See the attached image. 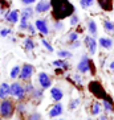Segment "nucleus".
Listing matches in <instances>:
<instances>
[{
  "label": "nucleus",
  "instance_id": "6e6552de",
  "mask_svg": "<svg viewBox=\"0 0 114 120\" xmlns=\"http://www.w3.org/2000/svg\"><path fill=\"white\" fill-rule=\"evenodd\" d=\"M37 82H39L40 87L43 90H46V88H50L52 87V78L49 75L44 73V71H40L39 75H37Z\"/></svg>",
  "mask_w": 114,
  "mask_h": 120
},
{
  "label": "nucleus",
  "instance_id": "49530a36",
  "mask_svg": "<svg viewBox=\"0 0 114 120\" xmlns=\"http://www.w3.org/2000/svg\"><path fill=\"white\" fill-rule=\"evenodd\" d=\"M52 120H56V117H54V119H52Z\"/></svg>",
  "mask_w": 114,
  "mask_h": 120
},
{
  "label": "nucleus",
  "instance_id": "7c9ffc66",
  "mask_svg": "<svg viewBox=\"0 0 114 120\" xmlns=\"http://www.w3.org/2000/svg\"><path fill=\"white\" fill-rule=\"evenodd\" d=\"M77 40H78V33L76 32V30H72V32H69V34H68V41H69V44L73 42V41H77Z\"/></svg>",
  "mask_w": 114,
  "mask_h": 120
},
{
  "label": "nucleus",
  "instance_id": "c03bdc74",
  "mask_svg": "<svg viewBox=\"0 0 114 120\" xmlns=\"http://www.w3.org/2000/svg\"><path fill=\"white\" fill-rule=\"evenodd\" d=\"M0 120H4V117H1V116H0Z\"/></svg>",
  "mask_w": 114,
  "mask_h": 120
},
{
  "label": "nucleus",
  "instance_id": "20e7f679",
  "mask_svg": "<svg viewBox=\"0 0 114 120\" xmlns=\"http://www.w3.org/2000/svg\"><path fill=\"white\" fill-rule=\"evenodd\" d=\"M88 88H89V91L92 92V95L94 96V98H97V99H106L107 96V92H106V90L103 88V86L101 85L98 81H92V82H89V85H88Z\"/></svg>",
  "mask_w": 114,
  "mask_h": 120
},
{
  "label": "nucleus",
  "instance_id": "ddd939ff",
  "mask_svg": "<svg viewBox=\"0 0 114 120\" xmlns=\"http://www.w3.org/2000/svg\"><path fill=\"white\" fill-rule=\"evenodd\" d=\"M86 29H88L90 36H93V37L98 36V26H97V22L93 19H88L86 20Z\"/></svg>",
  "mask_w": 114,
  "mask_h": 120
},
{
  "label": "nucleus",
  "instance_id": "c756f323",
  "mask_svg": "<svg viewBox=\"0 0 114 120\" xmlns=\"http://www.w3.org/2000/svg\"><path fill=\"white\" fill-rule=\"evenodd\" d=\"M78 104H80V99H78V98L70 99V102H69V109H70V111L76 109L77 107H78Z\"/></svg>",
  "mask_w": 114,
  "mask_h": 120
},
{
  "label": "nucleus",
  "instance_id": "473e14b6",
  "mask_svg": "<svg viewBox=\"0 0 114 120\" xmlns=\"http://www.w3.org/2000/svg\"><path fill=\"white\" fill-rule=\"evenodd\" d=\"M41 44H43V46H44V48H45V49L46 50H48V52H49V53H52V52H53V46H52V45H50V44L49 42H48V40H45V38H43V40H41Z\"/></svg>",
  "mask_w": 114,
  "mask_h": 120
},
{
  "label": "nucleus",
  "instance_id": "4be33fe9",
  "mask_svg": "<svg viewBox=\"0 0 114 120\" xmlns=\"http://www.w3.org/2000/svg\"><path fill=\"white\" fill-rule=\"evenodd\" d=\"M52 65H53L54 67H60V69H62V70H68L69 69V65L68 62L65 60H62V58H58V60H54L53 62H52Z\"/></svg>",
  "mask_w": 114,
  "mask_h": 120
},
{
  "label": "nucleus",
  "instance_id": "72a5a7b5",
  "mask_svg": "<svg viewBox=\"0 0 114 120\" xmlns=\"http://www.w3.org/2000/svg\"><path fill=\"white\" fill-rule=\"evenodd\" d=\"M25 109H27V106H25V104H24L23 102H19V104L16 106V111H17V112L20 113V115H21V113H24V112H25Z\"/></svg>",
  "mask_w": 114,
  "mask_h": 120
},
{
  "label": "nucleus",
  "instance_id": "a18cd8bd",
  "mask_svg": "<svg viewBox=\"0 0 114 120\" xmlns=\"http://www.w3.org/2000/svg\"><path fill=\"white\" fill-rule=\"evenodd\" d=\"M58 120H65V119H58Z\"/></svg>",
  "mask_w": 114,
  "mask_h": 120
},
{
  "label": "nucleus",
  "instance_id": "4c0bfd02",
  "mask_svg": "<svg viewBox=\"0 0 114 120\" xmlns=\"http://www.w3.org/2000/svg\"><path fill=\"white\" fill-rule=\"evenodd\" d=\"M72 78H73L74 85H81V83H82V79H81V75H80V74H74Z\"/></svg>",
  "mask_w": 114,
  "mask_h": 120
},
{
  "label": "nucleus",
  "instance_id": "79ce46f5",
  "mask_svg": "<svg viewBox=\"0 0 114 120\" xmlns=\"http://www.w3.org/2000/svg\"><path fill=\"white\" fill-rule=\"evenodd\" d=\"M109 70H110L111 73H114V60L111 61L110 64H109Z\"/></svg>",
  "mask_w": 114,
  "mask_h": 120
},
{
  "label": "nucleus",
  "instance_id": "b1692460",
  "mask_svg": "<svg viewBox=\"0 0 114 120\" xmlns=\"http://www.w3.org/2000/svg\"><path fill=\"white\" fill-rule=\"evenodd\" d=\"M57 57H60V58H62V60H69V58H72L73 57V54H72V52H69V50H58L57 52Z\"/></svg>",
  "mask_w": 114,
  "mask_h": 120
},
{
  "label": "nucleus",
  "instance_id": "a211bd4d",
  "mask_svg": "<svg viewBox=\"0 0 114 120\" xmlns=\"http://www.w3.org/2000/svg\"><path fill=\"white\" fill-rule=\"evenodd\" d=\"M102 107L106 112H114V103H113L110 96H107L106 99L102 100Z\"/></svg>",
  "mask_w": 114,
  "mask_h": 120
},
{
  "label": "nucleus",
  "instance_id": "0eeeda50",
  "mask_svg": "<svg viewBox=\"0 0 114 120\" xmlns=\"http://www.w3.org/2000/svg\"><path fill=\"white\" fill-rule=\"evenodd\" d=\"M84 44H85L86 50H88L89 54L94 56V54L97 53V40H96V37H93V36H85Z\"/></svg>",
  "mask_w": 114,
  "mask_h": 120
},
{
  "label": "nucleus",
  "instance_id": "39448f33",
  "mask_svg": "<svg viewBox=\"0 0 114 120\" xmlns=\"http://www.w3.org/2000/svg\"><path fill=\"white\" fill-rule=\"evenodd\" d=\"M25 88L21 83H19V82H13L11 85V96L16 98L19 102H23V99L25 96Z\"/></svg>",
  "mask_w": 114,
  "mask_h": 120
},
{
  "label": "nucleus",
  "instance_id": "393cba45",
  "mask_svg": "<svg viewBox=\"0 0 114 120\" xmlns=\"http://www.w3.org/2000/svg\"><path fill=\"white\" fill-rule=\"evenodd\" d=\"M20 70H21V67L20 66H13L11 69V71H9V77L12 78V79H17L19 78V75H20Z\"/></svg>",
  "mask_w": 114,
  "mask_h": 120
},
{
  "label": "nucleus",
  "instance_id": "9d476101",
  "mask_svg": "<svg viewBox=\"0 0 114 120\" xmlns=\"http://www.w3.org/2000/svg\"><path fill=\"white\" fill-rule=\"evenodd\" d=\"M35 26L37 29V32H40L41 34L44 36L49 34V25H48V21L45 19H37L35 21Z\"/></svg>",
  "mask_w": 114,
  "mask_h": 120
},
{
  "label": "nucleus",
  "instance_id": "1a4fd4ad",
  "mask_svg": "<svg viewBox=\"0 0 114 120\" xmlns=\"http://www.w3.org/2000/svg\"><path fill=\"white\" fill-rule=\"evenodd\" d=\"M52 9V5H50V0H39L35 5V12L37 13H46Z\"/></svg>",
  "mask_w": 114,
  "mask_h": 120
},
{
  "label": "nucleus",
  "instance_id": "37998d69",
  "mask_svg": "<svg viewBox=\"0 0 114 120\" xmlns=\"http://www.w3.org/2000/svg\"><path fill=\"white\" fill-rule=\"evenodd\" d=\"M100 120H110V119H109V117H107L106 115H102V116L100 117Z\"/></svg>",
  "mask_w": 114,
  "mask_h": 120
},
{
  "label": "nucleus",
  "instance_id": "f03ea898",
  "mask_svg": "<svg viewBox=\"0 0 114 120\" xmlns=\"http://www.w3.org/2000/svg\"><path fill=\"white\" fill-rule=\"evenodd\" d=\"M16 106L11 99H3L0 102V116L4 119H11L15 115Z\"/></svg>",
  "mask_w": 114,
  "mask_h": 120
},
{
  "label": "nucleus",
  "instance_id": "6ab92c4d",
  "mask_svg": "<svg viewBox=\"0 0 114 120\" xmlns=\"http://www.w3.org/2000/svg\"><path fill=\"white\" fill-rule=\"evenodd\" d=\"M23 46H24V49L27 50V52H33V50L36 49V42L31 38V37H27V38H24Z\"/></svg>",
  "mask_w": 114,
  "mask_h": 120
},
{
  "label": "nucleus",
  "instance_id": "2f4dec72",
  "mask_svg": "<svg viewBox=\"0 0 114 120\" xmlns=\"http://www.w3.org/2000/svg\"><path fill=\"white\" fill-rule=\"evenodd\" d=\"M62 28H64L62 21H61V20H54V22H53V29L54 30L60 32V30H62Z\"/></svg>",
  "mask_w": 114,
  "mask_h": 120
},
{
  "label": "nucleus",
  "instance_id": "ea45409f",
  "mask_svg": "<svg viewBox=\"0 0 114 120\" xmlns=\"http://www.w3.org/2000/svg\"><path fill=\"white\" fill-rule=\"evenodd\" d=\"M80 46H81V41H80V40L70 42V49H78Z\"/></svg>",
  "mask_w": 114,
  "mask_h": 120
},
{
  "label": "nucleus",
  "instance_id": "f704fd0d",
  "mask_svg": "<svg viewBox=\"0 0 114 120\" xmlns=\"http://www.w3.org/2000/svg\"><path fill=\"white\" fill-rule=\"evenodd\" d=\"M24 88H25V92H27V94H32L33 92V90H35V86L32 85V83H31V82L28 81V83H27V85L24 86Z\"/></svg>",
  "mask_w": 114,
  "mask_h": 120
},
{
  "label": "nucleus",
  "instance_id": "a878e982",
  "mask_svg": "<svg viewBox=\"0 0 114 120\" xmlns=\"http://www.w3.org/2000/svg\"><path fill=\"white\" fill-rule=\"evenodd\" d=\"M78 22H80V17H78V15L74 12V13L69 17V25H70L72 28H74V26L78 25Z\"/></svg>",
  "mask_w": 114,
  "mask_h": 120
},
{
  "label": "nucleus",
  "instance_id": "412c9836",
  "mask_svg": "<svg viewBox=\"0 0 114 120\" xmlns=\"http://www.w3.org/2000/svg\"><path fill=\"white\" fill-rule=\"evenodd\" d=\"M33 12H35V9L32 8V5H27V7L23 8V11H21V15L20 16H23V17L25 19H32L33 17Z\"/></svg>",
  "mask_w": 114,
  "mask_h": 120
},
{
  "label": "nucleus",
  "instance_id": "423d86ee",
  "mask_svg": "<svg viewBox=\"0 0 114 120\" xmlns=\"http://www.w3.org/2000/svg\"><path fill=\"white\" fill-rule=\"evenodd\" d=\"M33 73H35V67L31 64H24L21 66V70H20V75H19V79H21L24 82L31 81V78L33 77Z\"/></svg>",
  "mask_w": 114,
  "mask_h": 120
},
{
  "label": "nucleus",
  "instance_id": "7ed1b4c3",
  "mask_svg": "<svg viewBox=\"0 0 114 120\" xmlns=\"http://www.w3.org/2000/svg\"><path fill=\"white\" fill-rule=\"evenodd\" d=\"M77 71L81 73V74H86V73H90V74H96V67H94V64L93 61L90 60L89 57L82 56L80 62L77 64Z\"/></svg>",
  "mask_w": 114,
  "mask_h": 120
},
{
  "label": "nucleus",
  "instance_id": "f257e3e1",
  "mask_svg": "<svg viewBox=\"0 0 114 120\" xmlns=\"http://www.w3.org/2000/svg\"><path fill=\"white\" fill-rule=\"evenodd\" d=\"M52 5V16L54 20H65L70 17L76 12L74 5L70 3V0H50Z\"/></svg>",
  "mask_w": 114,
  "mask_h": 120
},
{
  "label": "nucleus",
  "instance_id": "e433bc0d",
  "mask_svg": "<svg viewBox=\"0 0 114 120\" xmlns=\"http://www.w3.org/2000/svg\"><path fill=\"white\" fill-rule=\"evenodd\" d=\"M12 33V30L9 28H1L0 29V36L1 37H7V36H9Z\"/></svg>",
  "mask_w": 114,
  "mask_h": 120
},
{
  "label": "nucleus",
  "instance_id": "cd10ccee",
  "mask_svg": "<svg viewBox=\"0 0 114 120\" xmlns=\"http://www.w3.org/2000/svg\"><path fill=\"white\" fill-rule=\"evenodd\" d=\"M94 3H96V0H80V5L84 9H88V8L93 7Z\"/></svg>",
  "mask_w": 114,
  "mask_h": 120
},
{
  "label": "nucleus",
  "instance_id": "c9c22d12",
  "mask_svg": "<svg viewBox=\"0 0 114 120\" xmlns=\"http://www.w3.org/2000/svg\"><path fill=\"white\" fill-rule=\"evenodd\" d=\"M41 119H43V117H41V115H40L39 112H33L27 117V120H41Z\"/></svg>",
  "mask_w": 114,
  "mask_h": 120
},
{
  "label": "nucleus",
  "instance_id": "5701e85b",
  "mask_svg": "<svg viewBox=\"0 0 114 120\" xmlns=\"http://www.w3.org/2000/svg\"><path fill=\"white\" fill-rule=\"evenodd\" d=\"M103 29L106 33H114V22L110 20H103Z\"/></svg>",
  "mask_w": 114,
  "mask_h": 120
},
{
  "label": "nucleus",
  "instance_id": "4468645a",
  "mask_svg": "<svg viewBox=\"0 0 114 120\" xmlns=\"http://www.w3.org/2000/svg\"><path fill=\"white\" fill-rule=\"evenodd\" d=\"M97 4L105 12H111L114 8V0H97Z\"/></svg>",
  "mask_w": 114,
  "mask_h": 120
},
{
  "label": "nucleus",
  "instance_id": "dca6fc26",
  "mask_svg": "<svg viewBox=\"0 0 114 120\" xmlns=\"http://www.w3.org/2000/svg\"><path fill=\"white\" fill-rule=\"evenodd\" d=\"M50 96H52V99L54 102H60L61 99L64 98V91L60 87L53 86V87H50Z\"/></svg>",
  "mask_w": 114,
  "mask_h": 120
},
{
  "label": "nucleus",
  "instance_id": "a19ab883",
  "mask_svg": "<svg viewBox=\"0 0 114 120\" xmlns=\"http://www.w3.org/2000/svg\"><path fill=\"white\" fill-rule=\"evenodd\" d=\"M21 3L24 4V7H27V5H32V4H35L36 0H21Z\"/></svg>",
  "mask_w": 114,
  "mask_h": 120
},
{
  "label": "nucleus",
  "instance_id": "bb28decb",
  "mask_svg": "<svg viewBox=\"0 0 114 120\" xmlns=\"http://www.w3.org/2000/svg\"><path fill=\"white\" fill-rule=\"evenodd\" d=\"M19 28H20V30H27L28 29V25H29V20L28 19L23 17V16H20V21H19Z\"/></svg>",
  "mask_w": 114,
  "mask_h": 120
},
{
  "label": "nucleus",
  "instance_id": "c85d7f7f",
  "mask_svg": "<svg viewBox=\"0 0 114 120\" xmlns=\"http://www.w3.org/2000/svg\"><path fill=\"white\" fill-rule=\"evenodd\" d=\"M43 94H44V90H43V88H35L31 95H32L33 99H37V100H39V99L43 98Z\"/></svg>",
  "mask_w": 114,
  "mask_h": 120
},
{
  "label": "nucleus",
  "instance_id": "58836bf2",
  "mask_svg": "<svg viewBox=\"0 0 114 120\" xmlns=\"http://www.w3.org/2000/svg\"><path fill=\"white\" fill-rule=\"evenodd\" d=\"M27 30L29 32V34H33V36H35L36 32H37V29H36V26H35L33 24H29V25H28V29H27Z\"/></svg>",
  "mask_w": 114,
  "mask_h": 120
},
{
  "label": "nucleus",
  "instance_id": "9b49d317",
  "mask_svg": "<svg viewBox=\"0 0 114 120\" xmlns=\"http://www.w3.org/2000/svg\"><path fill=\"white\" fill-rule=\"evenodd\" d=\"M3 17L5 19V21H8L9 24H16V22L20 21V12H19L17 9H13V11H7Z\"/></svg>",
  "mask_w": 114,
  "mask_h": 120
},
{
  "label": "nucleus",
  "instance_id": "f3484780",
  "mask_svg": "<svg viewBox=\"0 0 114 120\" xmlns=\"http://www.w3.org/2000/svg\"><path fill=\"white\" fill-rule=\"evenodd\" d=\"M11 95V85H8L5 82H3L0 85V99H7L8 96Z\"/></svg>",
  "mask_w": 114,
  "mask_h": 120
},
{
  "label": "nucleus",
  "instance_id": "f8f14e48",
  "mask_svg": "<svg viewBox=\"0 0 114 120\" xmlns=\"http://www.w3.org/2000/svg\"><path fill=\"white\" fill-rule=\"evenodd\" d=\"M98 45H100L101 48H103V49L110 50L111 48L114 46V41H113L111 37L105 36V37H100V38H98Z\"/></svg>",
  "mask_w": 114,
  "mask_h": 120
},
{
  "label": "nucleus",
  "instance_id": "2eb2a0df",
  "mask_svg": "<svg viewBox=\"0 0 114 120\" xmlns=\"http://www.w3.org/2000/svg\"><path fill=\"white\" fill-rule=\"evenodd\" d=\"M62 112H64V107H62V104H61L60 102H57L56 104L49 109V117L50 119H54V117L60 116Z\"/></svg>",
  "mask_w": 114,
  "mask_h": 120
},
{
  "label": "nucleus",
  "instance_id": "aec40b11",
  "mask_svg": "<svg viewBox=\"0 0 114 120\" xmlns=\"http://www.w3.org/2000/svg\"><path fill=\"white\" fill-rule=\"evenodd\" d=\"M102 103H100L98 100H96V102H93L92 104V115H94V116H97V115H100L101 112H102Z\"/></svg>",
  "mask_w": 114,
  "mask_h": 120
}]
</instances>
